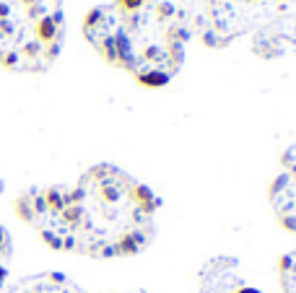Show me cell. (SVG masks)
Instances as JSON below:
<instances>
[{"label": "cell", "mask_w": 296, "mask_h": 293, "mask_svg": "<svg viewBox=\"0 0 296 293\" xmlns=\"http://www.w3.org/2000/svg\"><path fill=\"white\" fill-rule=\"evenodd\" d=\"M16 213L52 249L109 260L151 244L158 197L128 172L99 164L71 187L29 189L16 200Z\"/></svg>", "instance_id": "1"}, {"label": "cell", "mask_w": 296, "mask_h": 293, "mask_svg": "<svg viewBox=\"0 0 296 293\" xmlns=\"http://www.w3.org/2000/svg\"><path fill=\"white\" fill-rule=\"evenodd\" d=\"M86 39L115 67L148 88H161L182 70L190 29L169 0H115L88 13Z\"/></svg>", "instance_id": "2"}, {"label": "cell", "mask_w": 296, "mask_h": 293, "mask_svg": "<svg viewBox=\"0 0 296 293\" xmlns=\"http://www.w3.org/2000/svg\"><path fill=\"white\" fill-rule=\"evenodd\" d=\"M63 37V0H0V62L8 70H47L58 60Z\"/></svg>", "instance_id": "3"}, {"label": "cell", "mask_w": 296, "mask_h": 293, "mask_svg": "<svg viewBox=\"0 0 296 293\" xmlns=\"http://www.w3.org/2000/svg\"><path fill=\"white\" fill-rule=\"evenodd\" d=\"M185 18L190 37L223 50L260 31L273 39L283 24L296 21V0H169Z\"/></svg>", "instance_id": "4"}, {"label": "cell", "mask_w": 296, "mask_h": 293, "mask_svg": "<svg viewBox=\"0 0 296 293\" xmlns=\"http://www.w3.org/2000/svg\"><path fill=\"white\" fill-rule=\"evenodd\" d=\"M270 200L278 213V221L289 231H296V145L283 153V172L273 182Z\"/></svg>", "instance_id": "5"}, {"label": "cell", "mask_w": 296, "mask_h": 293, "mask_svg": "<svg viewBox=\"0 0 296 293\" xmlns=\"http://www.w3.org/2000/svg\"><path fill=\"white\" fill-rule=\"evenodd\" d=\"M281 283L286 293H296V252L286 254L281 260Z\"/></svg>", "instance_id": "6"}, {"label": "cell", "mask_w": 296, "mask_h": 293, "mask_svg": "<svg viewBox=\"0 0 296 293\" xmlns=\"http://www.w3.org/2000/svg\"><path fill=\"white\" fill-rule=\"evenodd\" d=\"M231 293H263V291H257V288H252V286L236 283V286H231Z\"/></svg>", "instance_id": "7"}]
</instances>
